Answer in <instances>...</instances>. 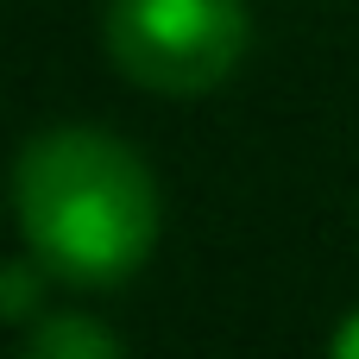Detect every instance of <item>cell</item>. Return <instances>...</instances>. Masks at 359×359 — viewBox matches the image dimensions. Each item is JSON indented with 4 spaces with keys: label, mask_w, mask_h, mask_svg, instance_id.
<instances>
[{
    "label": "cell",
    "mask_w": 359,
    "mask_h": 359,
    "mask_svg": "<svg viewBox=\"0 0 359 359\" xmlns=\"http://www.w3.org/2000/svg\"><path fill=\"white\" fill-rule=\"evenodd\" d=\"M25 252L63 284H120L151 259L158 183L145 158L95 126L38 133L13 164Z\"/></svg>",
    "instance_id": "cell-1"
},
{
    "label": "cell",
    "mask_w": 359,
    "mask_h": 359,
    "mask_svg": "<svg viewBox=\"0 0 359 359\" xmlns=\"http://www.w3.org/2000/svg\"><path fill=\"white\" fill-rule=\"evenodd\" d=\"M101 38L126 82L151 95H208L240 69L252 19L246 0H107Z\"/></svg>",
    "instance_id": "cell-2"
},
{
    "label": "cell",
    "mask_w": 359,
    "mask_h": 359,
    "mask_svg": "<svg viewBox=\"0 0 359 359\" xmlns=\"http://www.w3.org/2000/svg\"><path fill=\"white\" fill-rule=\"evenodd\" d=\"M25 353L32 359H120V334L101 328L95 316L57 309V316L25 322Z\"/></svg>",
    "instance_id": "cell-3"
},
{
    "label": "cell",
    "mask_w": 359,
    "mask_h": 359,
    "mask_svg": "<svg viewBox=\"0 0 359 359\" xmlns=\"http://www.w3.org/2000/svg\"><path fill=\"white\" fill-rule=\"evenodd\" d=\"M44 265L38 259H0V322H38L44 316Z\"/></svg>",
    "instance_id": "cell-4"
},
{
    "label": "cell",
    "mask_w": 359,
    "mask_h": 359,
    "mask_svg": "<svg viewBox=\"0 0 359 359\" xmlns=\"http://www.w3.org/2000/svg\"><path fill=\"white\" fill-rule=\"evenodd\" d=\"M328 353L334 359H359V316H347V322L328 334Z\"/></svg>",
    "instance_id": "cell-5"
}]
</instances>
